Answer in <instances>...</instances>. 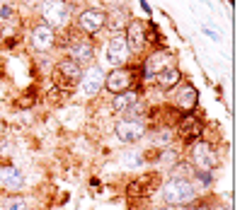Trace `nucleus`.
<instances>
[{"label":"nucleus","mask_w":252,"mask_h":210,"mask_svg":"<svg viewBox=\"0 0 252 210\" xmlns=\"http://www.w3.org/2000/svg\"><path fill=\"white\" fill-rule=\"evenodd\" d=\"M22 2H25V5H30V7H32V5H36L39 0H22Z\"/></svg>","instance_id":"a878e982"},{"label":"nucleus","mask_w":252,"mask_h":210,"mask_svg":"<svg viewBox=\"0 0 252 210\" xmlns=\"http://www.w3.org/2000/svg\"><path fill=\"white\" fill-rule=\"evenodd\" d=\"M124 39H126V44H128V49H131V53H141L146 49V41H148L143 22L141 20H128Z\"/></svg>","instance_id":"0eeeda50"},{"label":"nucleus","mask_w":252,"mask_h":210,"mask_svg":"<svg viewBox=\"0 0 252 210\" xmlns=\"http://www.w3.org/2000/svg\"><path fill=\"white\" fill-rule=\"evenodd\" d=\"M80 75H83V68H80L75 60L65 58V60L59 63V73H56V78H61L68 87H70V85H75V82L80 80Z\"/></svg>","instance_id":"4468645a"},{"label":"nucleus","mask_w":252,"mask_h":210,"mask_svg":"<svg viewBox=\"0 0 252 210\" xmlns=\"http://www.w3.org/2000/svg\"><path fill=\"white\" fill-rule=\"evenodd\" d=\"M41 17L49 27H63L70 17V7L65 0H44L41 2Z\"/></svg>","instance_id":"f03ea898"},{"label":"nucleus","mask_w":252,"mask_h":210,"mask_svg":"<svg viewBox=\"0 0 252 210\" xmlns=\"http://www.w3.org/2000/svg\"><path fill=\"white\" fill-rule=\"evenodd\" d=\"M196 179L201 181V184H206V186H209V184H211V174H209L206 169H199V174H196Z\"/></svg>","instance_id":"4be33fe9"},{"label":"nucleus","mask_w":252,"mask_h":210,"mask_svg":"<svg viewBox=\"0 0 252 210\" xmlns=\"http://www.w3.org/2000/svg\"><path fill=\"white\" fill-rule=\"evenodd\" d=\"M194 198H196V191L189 184V179H172L162 186V201L170 206H187Z\"/></svg>","instance_id":"f257e3e1"},{"label":"nucleus","mask_w":252,"mask_h":210,"mask_svg":"<svg viewBox=\"0 0 252 210\" xmlns=\"http://www.w3.org/2000/svg\"><path fill=\"white\" fill-rule=\"evenodd\" d=\"M128 58H131V49L126 44L124 34H114L107 44V63L114 68H122L128 63Z\"/></svg>","instance_id":"7ed1b4c3"},{"label":"nucleus","mask_w":252,"mask_h":210,"mask_svg":"<svg viewBox=\"0 0 252 210\" xmlns=\"http://www.w3.org/2000/svg\"><path fill=\"white\" fill-rule=\"evenodd\" d=\"M214 210H228V208H214Z\"/></svg>","instance_id":"bb28decb"},{"label":"nucleus","mask_w":252,"mask_h":210,"mask_svg":"<svg viewBox=\"0 0 252 210\" xmlns=\"http://www.w3.org/2000/svg\"><path fill=\"white\" fill-rule=\"evenodd\" d=\"M80 92H83V97H97L99 94V90L104 87V73H102V68H97V65H93V68H88L83 75H80Z\"/></svg>","instance_id":"20e7f679"},{"label":"nucleus","mask_w":252,"mask_h":210,"mask_svg":"<svg viewBox=\"0 0 252 210\" xmlns=\"http://www.w3.org/2000/svg\"><path fill=\"white\" fill-rule=\"evenodd\" d=\"M131 82H133V75H131L128 68H114V70L104 78V85H107V90L112 92V94L126 92L131 87Z\"/></svg>","instance_id":"1a4fd4ad"},{"label":"nucleus","mask_w":252,"mask_h":210,"mask_svg":"<svg viewBox=\"0 0 252 210\" xmlns=\"http://www.w3.org/2000/svg\"><path fill=\"white\" fill-rule=\"evenodd\" d=\"M68 53H70V60H75L78 65H83V63H90L93 60V41L88 39V36H75L70 44H68Z\"/></svg>","instance_id":"6e6552de"},{"label":"nucleus","mask_w":252,"mask_h":210,"mask_svg":"<svg viewBox=\"0 0 252 210\" xmlns=\"http://www.w3.org/2000/svg\"><path fill=\"white\" fill-rule=\"evenodd\" d=\"M109 2H119V0H109Z\"/></svg>","instance_id":"cd10ccee"},{"label":"nucleus","mask_w":252,"mask_h":210,"mask_svg":"<svg viewBox=\"0 0 252 210\" xmlns=\"http://www.w3.org/2000/svg\"><path fill=\"white\" fill-rule=\"evenodd\" d=\"M32 46L36 51H49L56 46V34H54V27L49 25H39L32 29Z\"/></svg>","instance_id":"f8f14e48"},{"label":"nucleus","mask_w":252,"mask_h":210,"mask_svg":"<svg viewBox=\"0 0 252 210\" xmlns=\"http://www.w3.org/2000/svg\"><path fill=\"white\" fill-rule=\"evenodd\" d=\"M104 20H107V15L102 12V10H83L80 12V17H78V27L83 34H94V31H99L104 27Z\"/></svg>","instance_id":"9b49d317"},{"label":"nucleus","mask_w":252,"mask_h":210,"mask_svg":"<svg viewBox=\"0 0 252 210\" xmlns=\"http://www.w3.org/2000/svg\"><path fill=\"white\" fill-rule=\"evenodd\" d=\"M172 65H175V56H172L170 51L160 49V51L151 53V56L146 58V68H143V73H146V78H153V75H158L160 70L172 68Z\"/></svg>","instance_id":"9d476101"},{"label":"nucleus","mask_w":252,"mask_h":210,"mask_svg":"<svg viewBox=\"0 0 252 210\" xmlns=\"http://www.w3.org/2000/svg\"><path fill=\"white\" fill-rule=\"evenodd\" d=\"M5 208L7 210H27V201H25V198H10Z\"/></svg>","instance_id":"aec40b11"},{"label":"nucleus","mask_w":252,"mask_h":210,"mask_svg":"<svg viewBox=\"0 0 252 210\" xmlns=\"http://www.w3.org/2000/svg\"><path fill=\"white\" fill-rule=\"evenodd\" d=\"M162 210H185V206H170V203H165Z\"/></svg>","instance_id":"393cba45"},{"label":"nucleus","mask_w":252,"mask_h":210,"mask_svg":"<svg viewBox=\"0 0 252 210\" xmlns=\"http://www.w3.org/2000/svg\"><path fill=\"white\" fill-rule=\"evenodd\" d=\"M158 82V87L160 90H172V87H177L180 82H182V73L172 65V68H165V70H160L158 75H153Z\"/></svg>","instance_id":"2eb2a0df"},{"label":"nucleus","mask_w":252,"mask_h":210,"mask_svg":"<svg viewBox=\"0 0 252 210\" xmlns=\"http://www.w3.org/2000/svg\"><path fill=\"white\" fill-rule=\"evenodd\" d=\"M175 104H177L180 109H185V111L194 109V106L199 104V92H196V87L185 82V85L177 90V94H175Z\"/></svg>","instance_id":"ddd939ff"},{"label":"nucleus","mask_w":252,"mask_h":210,"mask_svg":"<svg viewBox=\"0 0 252 210\" xmlns=\"http://www.w3.org/2000/svg\"><path fill=\"white\" fill-rule=\"evenodd\" d=\"M128 20H131V17H128V12H126L124 7H114V10H112V12L107 15L104 25H107V27H109L112 31H117V34H119L122 29H126Z\"/></svg>","instance_id":"dca6fc26"},{"label":"nucleus","mask_w":252,"mask_h":210,"mask_svg":"<svg viewBox=\"0 0 252 210\" xmlns=\"http://www.w3.org/2000/svg\"><path fill=\"white\" fill-rule=\"evenodd\" d=\"M138 102V94L131 90L126 92H119V94H114V99H112V106H114V111H126L131 104H136Z\"/></svg>","instance_id":"6ab92c4d"},{"label":"nucleus","mask_w":252,"mask_h":210,"mask_svg":"<svg viewBox=\"0 0 252 210\" xmlns=\"http://www.w3.org/2000/svg\"><path fill=\"white\" fill-rule=\"evenodd\" d=\"M175 159H177L175 150H162V162H175Z\"/></svg>","instance_id":"5701e85b"},{"label":"nucleus","mask_w":252,"mask_h":210,"mask_svg":"<svg viewBox=\"0 0 252 210\" xmlns=\"http://www.w3.org/2000/svg\"><path fill=\"white\" fill-rule=\"evenodd\" d=\"M162 143H165V145L170 143V133H167V131H165V133H160V138H158V145H162Z\"/></svg>","instance_id":"b1692460"},{"label":"nucleus","mask_w":252,"mask_h":210,"mask_svg":"<svg viewBox=\"0 0 252 210\" xmlns=\"http://www.w3.org/2000/svg\"><path fill=\"white\" fill-rule=\"evenodd\" d=\"M180 135L182 140H196L201 135V123L196 116H185V121L180 123Z\"/></svg>","instance_id":"f3484780"},{"label":"nucleus","mask_w":252,"mask_h":210,"mask_svg":"<svg viewBox=\"0 0 252 210\" xmlns=\"http://www.w3.org/2000/svg\"><path fill=\"white\" fill-rule=\"evenodd\" d=\"M0 179H2V186L5 188H22L25 186V177H22V172L20 169H15V167H7V169H2V174H0Z\"/></svg>","instance_id":"a211bd4d"},{"label":"nucleus","mask_w":252,"mask_h":210,"mask_svg":"<svg viewBox=\"0 0 252 210\" xmlns=\"http://www.w3.org/2000/svg\"><path fill=\"white\" fill-rule=\"evenodd\" d=\"M175 172H177V174H175V179H187L189 174H191V169H189V164H182V162H180V164L175 167Z\"/></svg>","instance_id":"412c9836"},{"label":"nucleus","mask_w":252,"mask_h":210,"mask_svg":"<svg viewBox=\"0 0 252 210\" xmlns=\"http://www.w3.org/2000/svg\"><path fill=\"white\" fill-rule=\"evenodd\" d=\"M117 135L122 143H138L143 135H146V126L138 119H122L117 123Z\"/></svg>","instance_id":"423d86ee"},{"label":"nucleus","mask_w":252,"mask_h":210,"mask_svg":"<svg viewBox=\"0 0 252 210\" xmlns=\"http://www.w3.org/2000/svg\"><path fill=\"white\" fill-rule=\"evenodd\" d=\"M191 162H194L196 169H206V172H211L219 164V159L214 155V148L209 143H204V140L194 143V148H191Z\"/></svg>","instance_id":"39448f33"}]
</instances>
